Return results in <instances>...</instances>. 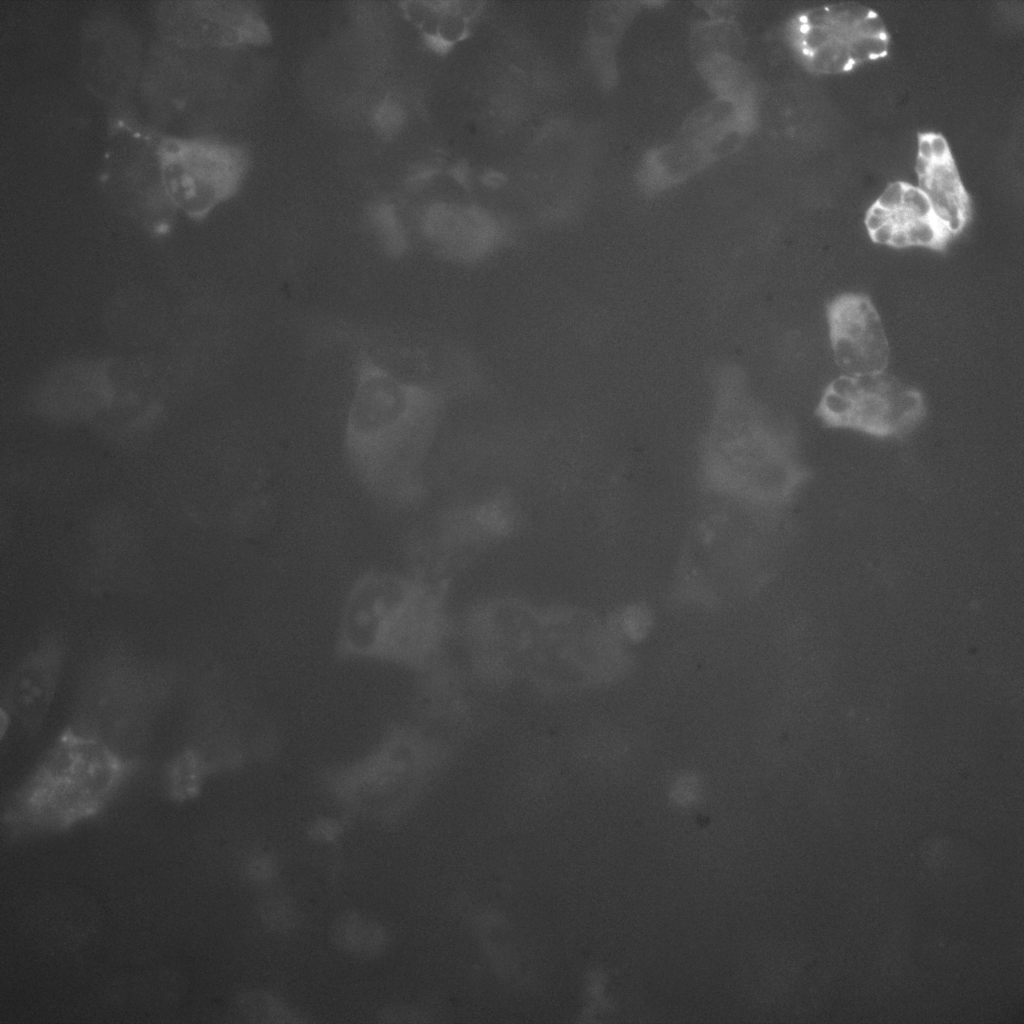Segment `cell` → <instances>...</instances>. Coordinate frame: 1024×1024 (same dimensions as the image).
<instances>
[{"label": "cell", "mask_w": 1024, "mask_h": 1024, "mask_svg": "<svg viewBox=\"0 0 1024 1024\" xmlns=\"http://www.w3.org/2000/svg\"><path fill=\"white\" fill-rule=\"evenodd\" d=\"M933 165L934 162L917 156L915 160V170L919 178L928 176L932 171Z\"/></svg>", "instance_id": "obj_17"}, {"label": "cell", "mask_w": 1024, "mask_h": 1024, "mask_svg": "<svg viewBox=\"0 0 1024 1024\" xmlns=\"http://www.w3.org/2000/svg\"><path fill=\"white\" fill-rule=\"evenodd\" d=\"M855 34L863 37H879L885 35V28L882 20L876 14L871 13L859 21L853 28Z\"/></svg>", "instance_id": "obj_13"}, {"label": "cell", "mask_w": 1024, "mask_h": 1024, "mask_svg": "<svg viewBox=\"0 0 1024 1024\" xmlns=\"http://www.w3.org/2000/svg\"><path fill=\"white\" fill-rule=\"evenodd\" d=\"M933 162L936 164L950 162V150L942 135L930 134Z\"/></svg>", "instance_id": "obj_14"}, {"label": "cell", "mask_w": 1024, "mask_h": 1024, "mask_svg": "<svg viewBox=\"0 0 1024 1024\" xmlns=\"http://www.w3.org/2000/svg\"><path fill=\"white\" fill-rule=\"evenodd\" d=\"M158 17L163 32L185 44L240 40L250 32L247 17L215 2H168Z\"/></svg>", "instance_id": "obj_9"}, {"label": "cell", "mask_w": 1024, "mask_h": 1024, "mask_svg": "<svg viewBox=\"0 0 1024 1024\" xmlns=\"http://www.w3.org/2000/svg\"><path fill=\"white\" fill-rule=\"evenodd\" d=\"M439 592L415 578L384 572L362 576L341 617L340 651L359 658L419 661L438 629Z\"/></svg>", "instance_id": "obj_3"}, {"label": "cell", "mask_w": 1024, "mask_h": 1024, "mask_svg": "<svg viewBox=\"0 0 1024 1024\" xmlns=\"http://www.w3.org/2000/svg\"><path fill=\"white\" fill-rule=\"evenodd\" d=\"M466 18L454 8L441 9L437 39L453 43L462 39L466 33Z\"/></svg>", "instance_id": "obj_11"}, {"label": "cell", "mask_w": 1024, "mask_h": 1024, "mask_svg": "<svg viewBox=\"0 0 1024 1024\" xmlns=\"http://www.w3.org/2000/svg\"><path fill=\"white\" fill-rule=\"evenodd\" d=\"M830 339L836 364L844 375L884 372L889 344L881 318L862 294H843L828 306Z\"/></svg>", "instance_id": "obj_7"}, {"label": "cell", "mask_w": 1024, "mask_h": 1024, "mask_svg": "<svg viewBox=\"0 0 1024 1024\" xmlns=\"http://www.w3.org/2000/svg\"><path fill=\"white\" fill-rule=\"evenodd\" d=\"M895 231V225L893 222L888 221L886 224L870 233V237L873 242L877 244L889 245Z\"/></svg>", "instance_id": "obj_15"}, {"label": "cell", "mask_w": 1024, "mask_h": 1024, "mask_svg": "<svg viewBox=\"0 0 1024 1024\" xmlns=\"http://www.w3.org/2000/svg\"><path fill=\"white\" fill-rule=\"evenodd\" d=\"M135 764L97 735L70 726L18 790L12 812L48 825L89 817L119 790Z\"/></svg>", "instance_id": "obj_2"}, {"label": "cell", "mask_w": 1024, "mask_h": 1024, "mask_svg": "<svg viewBox=\"0 0 1024 1024\" xmlns=\"http://www.w3.org/2000/svg\"><path fill=\"white\" fill-rule=\"evenodd\" d=\"M157 151L169 202L194 218L228 197L241 176V155L226 144L157 135Z\"/></svg>", "instance_id": "obj_5"}, {"label": "cell", "mask_w": 1024, "mask_h": 1024, "mask_svg": "<svg viewBox=\"0 0 1024 1024\" xmlns=\"http://www.w3.org/2000/svg\"><path fill=\"white\" fill-rule=\"evenodd\" d=\"M905 184L902 182L890 183L875 201L889 213L901 209L903 203Z\"/></svg>", "instance_id": "obj_12"}, {"label": "cell", "mask_w": 1024, "mask_h": 1024, "mask_svg": "<svg viewBox=\"0 0 1024 1024\" xmlns=\"http://www.w3.org/2000/svg\"><path fill=\"white\" fill-rule=\"evenodd\" d=\"M208 772L205 758L194 749H186L168 765L166 772L167 789L175 800H186L199 791Z\"/></svg>", "instance_id": "obj_10"}, {"label": "cell", "mask_w": 1024, "mask_h": 1024, "mask_svg": "<svg viewBox=\"0 0 1024 1024\" xmlns=\"http://www.w3.org/2000/svg\"><path fill=\"white\" fill-rule=\"evenodd\" d=\"M104 184L118 201L151 223L166 220L175 210L162 184L157 134L128 122L112 128Z\"/></svg>", "instance_id": "obj_6"}, {"label": "cell", "mask_w": 1024, "mask_h": 1024, "mask_svg": "<svg viewBox=\"0 0 1024 1024\" xmlns=\"http://www.w3.org/2000/svg\"><path fill=\"white\" fill-rule=\"evenodd\" d=\"M925 413L921 393L884 372L841 375L825 389L817 414L833 428H846L875 438H899Z\"/></svg>", "instance_id": "obj_4"}, {"label": "cell", "mask_w": 1024, "mask_h": 1024, "mask_svg": "<svg viewBox=\"0 0 1024 1024\" xmlns=\"http://www.w3.org/2000/svg\"><path fill=\"white\" fill-rule=\"evenodd\" d=\"M436 413L433 391L366 369L348 414L345 442L356 475L372 494L399 502L412 493Z\"/></svg>", "instance_id": "obj_1"}, {"label": "cell", "mask_w": 1024, "mask_h": 1024, "mask_svg": "<svg viewBox=\"0 0 1024 1024\" xmlns=\"http://www.w3.org/2000/svg\"><path fill=\"white\" fill-rule=\"evenodd\" d=\"M917 156L933 162L930 134L921 135L917 142Z\"/></svg>", "instance_id": "obj_16"}, {"label": "cell", "mask_w": 1024, "mask_h": 1024, "mask_svg": "<svg viewBox=\"0 0 1024 1024\" xmlns=\"http://www.w3.org/2000/svg\"><path fill=\"white\" fill-rule=\"evenodd\" d=\"M63 658L58 640H47L14 670L6 689V706L30 734L38 732L54 699Z\"/></svg>", "instance_id": "obj_8"}]
</instances>
